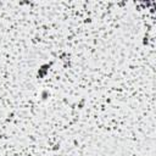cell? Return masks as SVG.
<instances>
[{"label":"cell","mask_w":156,"mask_h":156,"mask_svg":"<svg viewBox=\"0 0 156 156\" xmlns=\"http://www.w3.org/2000/svg\"><path fill=\"white\" fill-rule=\"evenodd\" d=\"M48 97H49V91H46V90H44L43 93H41V98H43V100H45V99H48Z\"/></svg>","instance_id":"cell-1"}]
</instances>
